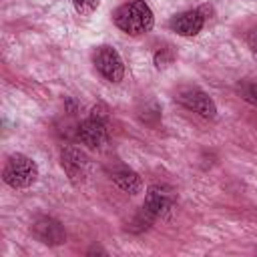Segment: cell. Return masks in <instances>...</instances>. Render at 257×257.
Here are the masks:
<instances>
[{
    "instance_id": "1",
    "label": "cell",
    "mask_w": 257,
    "mask_h": 257,
    "mask_svg": "<svg viewBox=\"0 0 257 257\" xmlns=\"http://www.w3.org/2000/svg\"><path fill=\"white\" fill-rule=\"evenodd\" d=\"M112 20L122 32L131 34V36L145 34L155 24L153 10L149 8V4L145 0H131V2L118 6L112 14Z\"/></svg>"
},
{
    "instance_id": "2",
    "label": "cell",
    "mask_w": 257,
    "mask_h": 257,
    "mask_svg": "<svg viewBox=\"0 0 257 257\" xmlns=\"http://www.w3.org/2000/svg\"><path fill=\"white\" fill-rule=\"evenodd\" d=\"M2 179L12 189H28L38 179V165L30 157L22 153H14L6 159Z\"/></svg>"
},
{
    "instance_id": "3",
    "label": "cell",
    "mask_w": 257,
    "mask_h": 257,
    "mask_svg": "<svg viewBox=\"0 0 257 257\" xmlns=\"http://www.w3.org/2000/svg\"><path fill=\"white\" fill-rule=\"evenodd\" d=\"M60 165H62L68 181L74 187L84 185V181H86V177L90 173V161H88V157L80 149H76L72 145L62 147V151H60Z\"/></svg>"
},
{
    "instance_id": "4",
    "label": "cell",
    "mask_w": 257,
    "mask_h": 257,
    "mask_svg": "<svg viewBox=\"0 0 257 257\" xmlns=\"http://www.w3.org/2000/svg\"><path fill=\"white\" fill-rule=\"evenodd\" d=\"M92 62L96 66V70L108 80V82H120L122 76H124V62L120 58V54L108 46V44H102L94 50V56H92Z\"/></svg>"
},
{
    "instance_id": "5",
    "label": "cell",
    "mask_w": 257,
    "mask_h": 257,
    "mask_svg": "<svg viewBox=\"0 0 257 257\" xmlns=\"http://www.w3.org/2000/svg\"><path fill=\"white\" fill-rule=\"evenodd\" d=\"M175 98L185 108H189V110H193V112H197V114H201L205 118H213L217 114V106H215L213 98L205 90H201L197 86H185V88H181Z\"/></svg>"
},
{
    "instance_id": "6",
    "label": "cell",
    "mask_w": 257,
    "mask_h": 257,
    "mask_svg": "<svg viewBox=\"0 0 257 257\" xmlns=\"http://www.w3.org/2000/svg\"><path fill=\"white\" fill-rule=\"evenodd\" d=\"M76 137L88 149H102L108 143V122L88 116L76 126Z\"/></svg>"
},
{
    "instance_id": "7",
    "label": "cell",
    "mask_w": 257,
    "mask_h": 257,
    "mask_svg": "<svg viewBox=\"0 0 257 257\" xmlns=\"http://www.w3.org/2000/svg\"><path fill=\"white\" fill-rule=\"evenodd\" d=\"M32 235L44 243V245H62L66 241V231L64 227L56 221V219H50V217H40L32 223Z\"/></svg>"
},
{
    "instance_id": "8",
    "label": "cell",
    "mask_w": 257,
    "mask_h": 257,
    "mask_svg": "<svg viewBox=\"0 0 257 257\" xmlns=\"http://www.w3.org/2000/svg\"><path fill=\"white\" fill-rule=\"evenodd\" d=\"M175 203V193L171 187L167 185H151L149 191H147V197H145V203L143 207L149 209L157 219L161 215H165Z\"/></svg>"
},
{
    "instance_id": "9",
    "label": "cell",
    "mask_w": 257,
    "mask_h": 257,
    "mask_svg": "<svg viewBox=\"0 0 257 257\" xmlns=\"http://www.w3.org/2000/svg\"><path fill=\"white\" fill-rule=\"evenodd\" d=\"M169 26H171L173 32H177L181 36H195L205 26L203 10H185V12L177 14V16H173Z\"/></svg>"
},
{
    "instance_id": "10",
    "label": "cell",
    "mask_w": 257,
    "mask_h": 257,
    "mask_svg": "<svg viewBox=\"0 0 257 257\" xmlns=\"http://www.w3.org/2000/svg\"><path fill=\"white\" fill-rule=\"evenodd\" d=\"M110 179L114 181V185L120 191H124L128 195H139L143 191V179L139 177V173H135L133 169H128L124 165L112 169L110 171Z\"/></svg>"
},
{
    "instance_id": "11",
    "label": "cell",
    "mask_w": 257,
    "mask_h": 257,
    "mask_svg": "<svg viewBox=\"0 0 257 257\" xmlns=\"http://www.w3.org/2000/svg\"><path fill=\"white\" fill-rule=\"evenodd\" d=\"M157 217L149 211V209H145V207H141L139 209V213L135 215V219L131 221V225H128V229L131 231H135V233H139V231H145V229H149L151 225H153V221H155Z\"/></svg>"
},
{
    "instance_id": "12",
    "label": "cell",
    "mask_w": 257,
    "mask_h": 257,
    "mask_svg": "<svg viewBox=\"0 0 257 257\" xmlns=\"http://www.w3.org/2000/svg\"><path fill=\"white\" fill-rule=\"evenodd\" d=\"M98 4L100 0H72V6L80 16H90L98 8Z\"/></svg>"
},
{
    "instance_id": "13",
    "label": "cell",
    "mask_w": 257,
    "mask_h": 257,
    "mask_svg": "<svg viewBox=\"0 0 257 257\" xmlns=\"http://www.w3.org/2000/svg\"><path fill=\"white\" fill-rule=\"evenodd\" d=\"M239 90H241V96H243L249 104L257 106V82H243V84L239 86Z\"/></svg>"
},
{
    "instance_id": "14",
    "label": "cell",
    "mask_w": 257,
    "mask_h": 257,
    "mask_svg": "<svg viewBox=\"0 0 257 257\" xmlns=\"http://www.w3.org/2000/svg\"><path fill=\"white\" fill-rule=\"evenodd\" d=\"M171 62H173V52H171L169 48L157 50V54H155V64H157V68H165V66H169Z\"/></svg>"
},
{
    "instance_id": "15",
    "label": "cell",
    "mask_w": 257,
    "mask_h": 257,
    "mask_svg": "<svg viewBox=\"0 0 257 257\" xmlns=\"http://www.w3.org/2000/svg\"><path fill=\"white\" fill-rule=\"evenodd\" d=\"M247 42H249V48H251V50H253V52L257 54V28H255V30H253V32L249 34Z\"/></svg>"
}]
</instances>
